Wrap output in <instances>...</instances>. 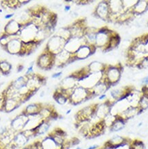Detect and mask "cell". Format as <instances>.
<instances>
[{
    "label": "cell",
    "mask_w": 148,
    "mask_h": 149,
    "mask_svg": "<svg viewBox=\"0 0 148 149\" xmlns=\"http://www.w3.org/2000/svg\"><path fill=\"white\" fill-rule=\"evenodd\" d=\"M75 149H82V148H80V147H77V148H75Z\"/></svg>",
    "instance_id": "ba28073f"
},
{
    "label": "cell",
    "mask_w": 148,
    "mask_h": 149,
    "mask_svg": "<svg viewBox=\"0 0 148 149\" xmlns=\"http://www.w3.org/2000/svg\"><path fill=\"white\" fill-rule=\"evenodd\" d=\"M49 121H46V120H44L42 123L40 125L39 127L37 128V129L35 131V137L36 136H39V135H42L45 134V133L47 132L49 129Z\"/></svg>",
    "instance_id": "8992f818"
},
{
    "label": "cell",
    "mask_w": 148,
    "mask_h": 149,
    "mask_svg": "<svg viewBox=\"0 0 148 149\" xmlns=\"http://www.w3.org/2000/svg\"><path fill=\"white\" fill-rule=\"evenodd\" d=\"M42 107V104H40V103H32V104L28 105V106L23 110L22 113L28 116L38 115V114H39Z\"/></svg>",
    "instance_id": "7a4b0ae2"
},
{
    "label": "cell",
    "mask_w": 148,
    "mask_h": 149,
    "mask_svg": "<svg viewBox=\"0 0 148 149\" xmlns=\"http://www.w3.org/2000/svg\"><path fill=\"white\" fill-rule=\"evenodd\" d=\"M29 117L25 114L21 113L17 116L10 122V129L15 133H19L24 131L26 124L27 123Z\"/></svg>",
    "instance_id": "6da1fadb"
},
{
    "label": "cell",
    "mask_w": 148,
    "mask_h": 149,
    "mask_svg": "<svg viewBox=\"0 0 148 149\" xmlns=\"http://www.w3.org/2000/svg\"><path fill=\"white\" fill-rule=\"evenodd\" d=\"M99 146L98 145H93L91 146H89L87 149H98Z\"/></svg>",
    "instance_id": "52a82bcc"
},
{
    "label": "cell",
    "mask_w": 148,
    "mask_h": 149,
    "mask_svg": "<svg viewBox=\"0 0 148 149\" xmlns=\"http://www.w3.org/2000/svg\"><path fill=\"white\" fill-rule=\"evenodd\" d=\"M21 104V103L14 98L6 99L4 103L3 111L6 113L12 112L16 109H17Z\"/></svg>",
    "instance_id": "5b68a950"
},
{
    "label": "cell",
    "mask_w": 148,
    "mask_h": 149,
    "mask_svg": "<svg viewBox=\"0 0 148 149\" xmlns=\"http://www.w3.org/2000/svg\"><path fill=\"white\" fill-rule=\"evenodd\" d=\"M28 140H29V139L24 135L23 131H21V132L17 133L15 135L12 142L16 146L17 148L21 149L25 147L26 144L28 143Z\"/></svg>",
    "instance_id": "3957f363"
},
{
    "label": "cell",
    "mask_w": 148,
    "mask_h": 149,
    "mask_svg": "<svg viewBox=\"0 0 148 149\" xmlns=\"http://www.w3.org/2000/svg\"><path fill=\"white\" fill-rule=\"evenodd\" d=\"M42 149H61V147L58 146L54 139L50 135H47L41 142Z\"/></svg>",
    "instance_id": "277c9868"
}]
</instances>
